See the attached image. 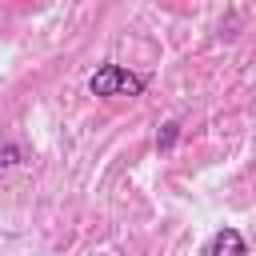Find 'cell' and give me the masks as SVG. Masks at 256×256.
I'll use <instances>...</instances> for the list:
<instances>
[{"label": "cell", "instance_id": "1", "mask_svg": "<svg viewBox=\"0 0 256 256\" xmlns=\"http://www.w3.org/2000/svg\"><path fill=\"white\" fill-rule=\"evenodd\" d=\"M148 88L144 76L120 68V64H100L92 76H88V92L92 96H140Z\"/></svg>", "mask_w": 256, "mask_h": 256}, {"label": "cell", "instance_id": "2", "mask_svg": "<svg viewBox=\"0 0 256 256\" xmlns=\"http://www.w3.org/2000/svg\"><path fill=\"white\" fill-rule=\"evenodd\" d=\"M208 256H244V236L236 228H220L208 244Z\"/></svg>", "mask_w": 256, "mask_h": 256}, {"label": "cell", "instance_id": "3", "mask_svg": "<svg viewBox=\"0 0 256 256\" xmlns=\"http://www.w3.org/2000/svg\"><path fill=\"white\" fill-rule=\"evenodd\" d=\"M16 164H24V148L16 140L0 136V168H16Z\"/></svg>", "mask_w": 256, "mask_h": 256}, {"label": "cell", "instance_id": "4", "mask_svg": "<svg viewBox=\"0 0 256 256\" xmlns=\"http://www.w3.org/2000/svg\"><path fill=\"white\" fill-rule=\"evenodd\" d=\"M176 140H180V124H176V120H168V124L160 128V136H156V148H160V152H168Z\"/></svg>", "mask_w": 256, "mask_h": 256}]
</instances>
